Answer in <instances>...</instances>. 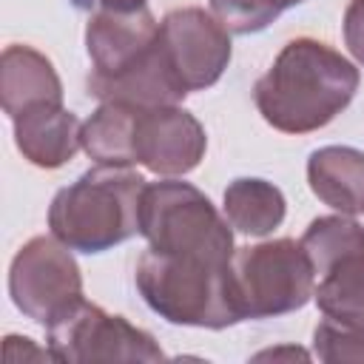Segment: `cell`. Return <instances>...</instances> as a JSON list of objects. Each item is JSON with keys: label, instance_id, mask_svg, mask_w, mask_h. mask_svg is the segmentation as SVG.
<instances>
[{"label": "cell", "instance_id": "1", "mask_svg": "<svg viewBox=\"0 0 364 364\" xmlns=\"http://www.w3.org/2000/svg\"><path fill=\"white\" fill-rule=\"evenodd\" d=\"M91 71L85 88L100 102L136 108L179 105L188 91L171 68L159 23L148 6L134 11H94L85 23Z\"/></svg>", "mask_w": 364, "mask_h": 364}, {"label": "cell", "instance_id": "2", "mask_svg": "<svg viewBox=\"0 0 364 364\" xmlns=\"http://www.w3.org/2000/svg\"><path fill=\"white\" fill-rule=\"evenodd\" d=\"M358 68L316 37L282 46L270 68L253 85L262 119L282 134H310L330 125L355 97Z\"/></svg>", "mask_w": 364, "mask_h": 364}, {"label": "cell", "instance_id": "3", "mask_svg": "<svg viewBox=\"0 0 364 364\" xmlns=\"http://www.w3.org/2000/svg\"><path fill=\"white\" fill-rule=\"evenodd\" d=\"M145 176L131 165H94L48 205L51 233L80 253H102L139 233Z\"/></svg>", "mask_w": 364, "mask_h": 364}, {"label": "cell", "instance_id": "4", "mask_svg": "<svg viewBox=\"0 0 364 364\" xmlns=\"http://www.w3.org/2000/svg\"><path fill=\"white\" fill-rule=\"evenodd\" d=\"M134 282L142 301L171 324L225 330L242 321L230 290V262L148 247L136 259Z\"/></svg>", "mask_w": 364, "mask_h": 364}, {"label": "cell", "instance_id": "5", "mask_svg": "<svg viewBox=\"0 0 364 364\" xmlns=\"http://www.w3.org/2000/svg\"><path fill=\"white\" fill-rule=\"evenodd\" d=\"M139 236L162 253H193L216 262L233 259V230L225 213L191 182H148L139 208Z\"/></svg>", "mask_w": 364, "mask_h": 364}, {"label": "cell", "instance_id": "6", "mask_svg": "<svg viewBox=\"0 0 364 364\" xmlns=\"http://www.w3.org/2000/svg\"><path fill=\"white\" fill-rule=\"evenodd\" d=\"M230 290L242 321L273 318L301 310L313 299L316 273L301 242L282 236L233 250Z\"/></svg>", "mask_w": 364, "mask_h": 364}, {"label": "cell", "instance_id": "7", "mask_svg": "<svg viewBox=\"0 0 364 364\" xmlns=\"http://www.w3.org/2000/svg\"><path fill=\"white\" fill-rule=\"evenodd\" d=\"M48 330V350L57 361L88 364V361H162L159 341L131 324L125 316L108 313L85 296L68 307Z\"/></svg>", "mask_w": 364, "mask_h": 364}, {"label": "cell", "instance_id": "8", "mask_svg": "<svg viewBox=\"0 0 364 364\" xmlns=\"http://www.w3.org/2000/svg\"><path fill=\"white\" fill-rule=\"evenodd\" d=\"M9 296L34 324H54L82 299V273L71 247L54 233L28 239L11 259Z\"/></svg>", "mask_w": 364, "mask_h": 364}, {"label": "cell", "instance_id": "9", "mask_svg": "<svg viewBox=\"0 0 364 364\" xmlns=\"http://www.w3.org/2000/svg\"><path fill=\"white\" fill-rule=\"evenodd\" d=\"M165 54L185 85V91H205L216 85L233 57L230 31L216 14L199 6H182L159 20Z\"/></svg>", "mask_w": 364, "mask_h": 364}, {"label": "cell", "instance_id": "10", "mask_svg": "<svg viewBox=\"0 0 364 364\" xmlns=\"http://www.w3.org/2000/svg\"><path fill=\"white\" fill-rule=\"evenodd\" d=\"M208 151L205 125L179 105L136 108L134 117V165L156 176L191 173Z\"/></svg>", "mask_w": 364, "mask_h": 364}, {"label": "cell", "instance_id": "11", "mask_svg": "<svg viewBox=\"0 0 364 364\" xmlns=\"http://www.w3.org/2000/svg\"><path fill=\"white\" fill-rule=\"evenodd\" d=\"M14 145L34 168L57 171L74 159L80 145L82 122L63 102H40L17 114L14 119Z\"/></svg>", "mask_w": 364, "mask_h": 364}, {"label": "cell", "instance_id": "12", "mask_svg": "<svg viewBox=\"0 0 364 364\" xmlns=\"http://www.w3.org/2000/svg\"><path fill=\"white\" fill-rule=\"evenodd\" d=\"M0 102L9 119L40 102H63V82L54 63L31 46H6L0 54Z\"/></svg>", "mask_w": 364, "mask_h": 364}, {"label": "cell", "instance_id": "13", "mask_svg": "<svg viewBox=\"0 0 364 364\" xmlns=\"http://www.w3.org/2000/svg\"><path fill=\"white\" fill-rule=\"evenodd\" d=\"M310 191L327 208L355 216L364 210V151L350 145H324L307 156Z\"/></svg>", "mask_w": 364, "mask_h": 364}, {"label": "cell", "instance_id": "14", "mask_svg": "<svg viewBox=\"0 0 364 364\" xmlns=\"http://www.w3.org/2000/svg\"><path fill=\"white\" fill-rule=\"evenodd\" d=\"M222 213L230 228L245 236H267L273 233L287 213V199L282 188L259 176H239L228 182L222 196Z\"/></svg>", "mask_w": 364, "mask_h": 364}, {"label": "cell", "instance_id": "15", "mask_svg": "<svg viewBox=\"0 0 364 364\" xmlns=\"http://www.w3.org/2000/svg\"><path fill=\"white\" fill-rule=\"evenodd\" d=\"M313 299L321 316L364 327V250H353L316 273Z\"/></svg>", "mask_w": 364, "mask_h": 364}, {"label": "cell", "instance_id": "16", "mask_svg": "<svg viewBox=\"0 0 364 364\" xmlns=\"http://www.w3.org/2000/svg\"><path fill=\"white\" fill-rule=\"evenodd\" d=\"M134 117L136 105L100 102L82 122V151L97 165H134Z\"/></svg>", "mask_w": 364, "mask_h": 364}, {"label": "cell", "instance_id": "17", "mask_svg": "<svg viewBox=\"0 0 364 364\" xmlns=\"http://www.w3.org/2000/svg\"><path fill=\"white\" fill-rule=\"evenodd\" d=\"M299 3L304 0H210V11L230 34H259L284 9Z\"/></svg>", "mask_w": 364, "mask_h": 364}, {"label": "cell", "instance_id": "18", "mask_svg": "<svg viewBox=\"0 0 364 364\" xmlns=\"http://www.w3.org/2000/svg\"><path fill=\"white\" fill-rule=\"evenodd\" d=\"M313 355L324 364L364 361V327L321 318L313 330Z\"/></svg>", "mask_w": 364, "mask_h": 364}, {"label": "cell", "instance_id": "19", "mask_svg": "<svg viewBox=\"0 0 364 364\" xmlns=\"http://www.w3.org/2000/svg\"><path fill=\"white\" fill-rule=\"evenodd\" d=\"M341 31H344V46L350 48L355 63L364 65V0H350L347 3Z\"/></svg>", "mask_w": 364, "mask_h": 364}, {"label": "cell", "instance_id": "20", "mask_svg": "<svg viewBox=\"0 0 364 364\" xmlns=\"http://www.w3.org/2000/svg\"><path fill=\"white\" fill-rule=\"evenodd\" d=\"M77 9L82 11H134V9H142L148 0H71Z\"/></svg>", "mask_w": 364, "mask_h": 364}, {"label": "cell", "instance_id": "21", "mask_svg": "<svg viewBox=\"0 0 364 364\" xmlns=\"http://www.w3.org/2000/svg\"><path fill=\"white\" fill-rule=\"evenodd\" d=\"M256 361H264V358H310L307 350L301 347H273V350H262L253 355Z\"/></svg>", "mask_w": 364, "mask_h": 364}]
</instances>
